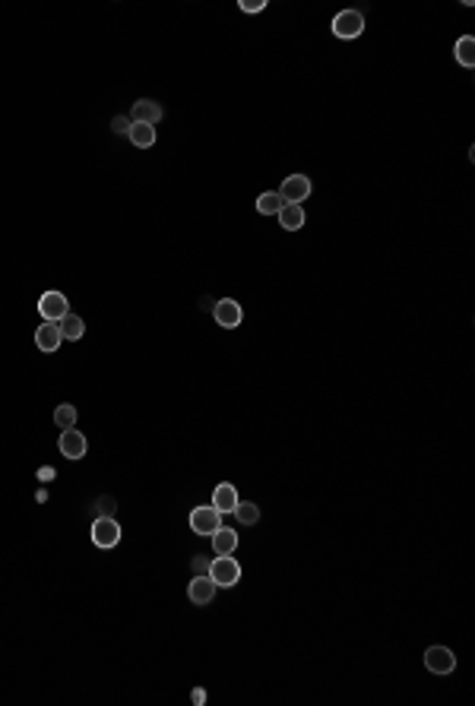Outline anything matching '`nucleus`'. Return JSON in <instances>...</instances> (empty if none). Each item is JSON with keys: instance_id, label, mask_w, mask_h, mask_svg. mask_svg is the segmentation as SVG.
Returning a JSON list of instances; mask_svg holds the SVG:
<instances>
[{"instance_id": "obj_1", "label": "nucleus", "mask_w": 475, "mask_h": 706, "mask_svg": "<svg viewBox=\"0 0 475 706\" xmlns=\"http://www.w3.org/2000/svg\"><path fill=\"white\" fill-rule=\"evenodd\" d=\"M210 580L222 590H232V586L241 580V564L232 554H219L216 561H210Z\"/></svg>"}, {"instance_id": "obj_2", "label": "nucleus", "mask_w": 475, "mask_h": 706, "mask_svg": "<svg viewBox=\"0 0 475 706\" xmlns=\"http://www.w3.org/2000/svg\"><path fill=\"white\" fill-rule=\"evenodd\" d=\"M364 32V16L358 10H342V13H336V19H333V35L336 38H358Z\"/></svg>"}, {"instance_id": "obj_3", "label": "nucleus", "mask_w": 475, "mask_h": 706, "mask_svg": "<svg viewBox=\"0 0 475 706\" xmlns=\"http://www.w3.org/2000/svg\"><path fill=\"white\" fill-rule=\"evenodd\" d=\"M425 665H428V671H434V675H450V671H457V656H453L447 646H428L425 650Z\"/></svg>"}, {"instance_id": "obj_4", "label": "nucleus", "mask_w": 475, "mask_h": 706, "mask_svg": "<svg viewBox=\"0 0 475 706\" xmlns=\"http://www.w3.org/2000/svg\"><path fill=\"white\" fill-rule=\"evenodd\" d=\"M92 542L99 548H114L121 542V526L114 516H99L92 522Z\"/></svg>"}, {"instance_id": "obj_5", "label": "nucleus", "mask_w": 475, "mask_h": 706, "mask_svg": "<svg viewBox=\"0 0 475 706\" xmlns=\"http://www.w3.org/2000/svg\"><path fill=\"white\" fill-rule=\"evenodd\" d=\"M222 526V513H219L216 507H193V513H191V529L197 535H212L216 529Z\"/></svg>"}, {"instance_id": "obj_6", "label": "nucleus", "mask_w": 475, "mask_h": 706, "mask_svg": "<svg viewBox=\"0 0 475 706\" xmlns=\"http://www.w3.org/2000/svg\"><path fill=\"white\" fill-rule=\"evenodd\" d=\"M38 311H42V317H44V320L57 323V320H61L64 313H70L67 295H64V292H44V295L38 298Z\"/></svg>"}, {"instance_id": "obj_7", "label": "nucleus", "mask_w": 475, "mask_h": 706, "mask_svg": "<svg viewBox=\"0 0 475 706\" xmlns=\"http://www.w3.org/2000/svg\"><path fill=\"white\" fill-rule=\"evenodd\" d=\"M279 197L285 203H298V206H301V203L311 197V178H304V174H289V178L282 181Z\"/></svg>"}, {"instance_id": "obj_8", "label": "nucleus", "mask_w": 475, "mask_h": 706, "mask_svg": "<svg viewBox=\"0 0 475 706\" xmlns=\"http://www.w3.org/2000/svg\"><path fill=\"white\" fill-rule=\"evenodd\" d=\"M57 447H61V453L67 456V460H83L89 443H86V437H83L76 428H67L61 434V441H57Z\"/></svg>"}, {"instance_id": "obj_9", "label": "nucleus", "mask_w": 475, "mask_h": 706, "mask_svg": "<svg viewBox=\"0 0 475 706\" xmlns=\"http://www.w3.org/2000/svg\"><path fill=\"white\" fill-rule=\"evenodd\" d=\"M219 586L210 580V573H197V577L191 580V590H187V596H191L193 605H210L212 596H216Z\"/></svg>"}, {"instance_id": "obj_10", "label": "nucleus", "mask_w": 475, "mask_h": 706, "mask_svg": "<svg viewBox=\"0 0 475 706\" xmlns=\"http://www.w3.org/2000/svg\"><path fill=\"white\" fill-rule=\"evenodd\" d=\"M212 313H216V323L225 326V330H235V326L241 323V304L235 301V298H222V301H216V307H212Z\"/></svg>"}, {"instance_id": "obj_11", "label": "nucleus", "mask_w": 475, "mask_h": 706, "mask_svg": "<svg viewBox=\"0 0 475 706\" xmlns=\"http://www.w3.org/2000/svg\"><path fill=\"white\" fill-rule=\"evenodd\" d=\"M162 121V104L152 99H140L133 102V111H130V124H159Z\"/></svg>"}, {"instance_id": "obj_12", "label": "nucleus", "mask_w": 475, "mask_h": 706, "mask_svg": "<svg viewBox=\"0 0 475 706\" xmlns=\"http://www.w3.org/2000/svg\"><path fill=\"white\" fill-rule=\"evenodd\" d=\"M61 342H64L61 326L51 323V320H44V323L35 330V345L42 352H48V355H51V352H57V345H61Z\"/></svg>"}, {"instance_id": "obj_13", "label": "nucleus", "mask_w": 475, "mask_h": 706, "mask_svg": "<svg viewBox=\"0 0 475 706\" xmlns=\"http://www.w3.org/2000/svg\"><path fill=\"white\" fill-rule=\"evenodd\" d=\"M279 225L285 228V232H298V228H304V206H298V203H282V209H279Z\"/></svg>"}, {"instance_id": "obj_14", "label": "nucleus", "mask_w": 475, "mask_h": 706, "mask_svg": "<svg viewBox=\"0 0 475 706\" xmlns=\"http://www.w3.org/2000/svg\"><path fill=\"white\" fill-rule=\"evenodd\" d=\"M212 507L219 510V513H232V510L238 507V491L235 485H229V481H222V485L212 491Z\"/></svg>"}, {"instance_id": "obj_15", "label": "nucleus", "mask_w": 475, "mask_h": 706, "mask_svg": "<svg viewBox=\"0 0 475 706\" xmlns=\"http://www.w3.org/2000/svg\"><path fill=\"white\" fill-rule=\"evenodd\" d=\"M235 548H238V532L235 529L219 526L216 532H212V551L216 554H235Z\"/></svg>"}, {"instance_id": "obj_16", "label": "nucleus", "mask_w": 475, "mask_h": 706, "mask_svg": "<svg viewBox=\"0 0 475 706\" xmlns=\"http://www.w3.org/2000/svg\"><path fill=\"white\" fill-rule=\"evenodd\" d=\"M127 136H130V143H133L136 149H149L155 143V127L152 124H130Z\"/></svg>"}, {"instance_id": "obj_17", "label": "nucleus", "mask_w": 475, "mask_h": 706, "mask_svg": "<svg viewBox=\"0 0 475 706\" xmlns=\"http://www.w3.org/2000/svg\"><path fill=\"white\" fill-rule=\"evenodd\" d=\"M57 326H61V336L73 339V342L86 333V323H83V317H76V313H64V317L57 320Z\"/></svg>"}, {"instance_id": "obj_18", "label": "nucleus", "mask_w": 475, "mask_h": 706, "mask_svg": "<svg viewBox=\"0 0 475 706\" xmlns=\"http://www.w3.org/2000/svg\"><path fill=\"white\" fill-rule=\"evenodd\" d=\"M453 57H457L463 67H475V38L472 35L457 38V44H453Z\"/></svg>"}, {"instance_id": "obj_19", "label": "nucleus", "mask_w": 475, "mask_h": 706, "mask_svg": "<svg viewBox=\"0 0 475 706\" xmlns=\"http://www.w3.org/2000/svg\"><path fill=\"white\" fill-rule=\"evenodd\" d=\"M232 513L238 516V522H241V526H253V522L260 520V507L253 504V501H238V507L232 510Z\"/></svg>"}, {"instance_id": "obj_20", "label": "nucleus", "mask_w": 475, "mask_h": 706, "mask_svg": "<svg viewBox=\"0 0 475 706\" xmlns=\"http://www.w3.org/2000/svg\"><path fill=\"white\" fill-rule=\"evenodd\" d=\"M282 197H279L276 191H266V193H260L257 197V213H263V215H276L279 209H282Z\"/></svg>"}, {"instance_id": "obj_21", "label": "nucleus", "mask_w": 475, "mask_h": 706, "mask_svg": "<svg viewBox=\"0 0 475 706\" xmlns=\"http://www.w3.org/2000/svg\"><path fill=\"white\" fill-rule=\"evenodd\" d=\"M54 424L57 428H76V405H70V402H64V405H57L54 409Z\"/></svg>"}, {"instance_id": "obj_22", "label": "nucleus", "mask_w": 475, "mask_h": 706, "mask_svg": "<svg viewBox=\"0 0 475 706\" xmlns=\"http://www.w3.org/2000/svg\"><path fill=\"white\" fill-rule=\"evenodd\" d=\"M263 0H241V10H244V13H260V10H263Z\"/></svg>"}, {"instance_id": "obj_23", "label": "nucleus", "mask_w": 475, "mask_h": 706, "mask_svg": "<svg viewBox=\"0 0 475 706\" xmlns=\"http://www.w3.org/2000/svg\"><path fill=\"white\" fill-rule=\"evenodd\" d=\"M193 573H210V561H206L203 554H197V558H193Z\"/></svg>"}, {"instance_id": "obj_24", "label": "nucleus", "mask_w": 475, "mask_h": 706, "mask_svg": "<svg viewBox=\"0 0 475 706\" xmlns=\"http://www.w3.org/2000/svg\"><path fill=\"white\" fill-rule=\"evenodd\" d=\"M112 127H114V133H127V130H130V121H127V117H114Z\"/></svg>"}, {"instance_id": "obj_25", "label": "nucleus", "mask_w": 475, "mask_h": 706, "mask_svg": "<svg viewBox=\"0 0 475 706\" xmlns=\"http://www.w3.org/2000/svg\"><path fill=\"white\" fill-rule=\"evenodd\" d=\"M200 307H203V311H212V307H216V298H210V295H206L203 301H200Z\"/></svg>"}, {"instance_id": "obj_26", "label": "nucleus", "mask_w": 475, "mask_h": 706, "mask_svg": "<svg viewBox=\"0 0 475 706\" xmlns=\"http://www.w3.org/2000/svg\"><path fill=\"white\" fill-rule=\"evenodd\" d=\"M193 703H206V690H193Z\"/></svg>"}]
</instances>
